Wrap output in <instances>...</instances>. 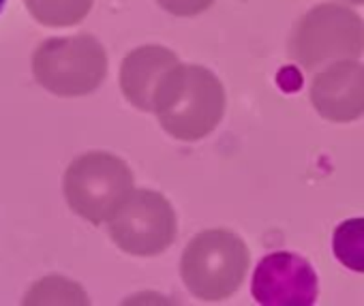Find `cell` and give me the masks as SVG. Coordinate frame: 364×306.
<instances>
[{"label":"cell","mask_w":364,"mask_h":306,"mask_svg":"<svg viewBox=\"0 0 364 306\" xmlns=\"http://www.w3.org/2000/svg\"><path fill=\"white\" fill-rule=\"evenodd\" d=\"M5 7H7V0H0V16H3Z\"/></svg>","instance_id":"obj_14"},{"label":"cell","mask_w":364,"mask_h":306,"mask_svg":"<svg viewBox=\"0 0 364 306\" xmlns=\"http://www.w3.org/2000/svg\"><path fill=\"white\" fill-rule=\"evenodd\" d=\"M131 168L112 152L90 150L75 157L63 180L69 208L92 225L107 223L133 193Z\"/></svg>","instance_id":"obj_3"},{"label":"cell","mask_w":364,"mask_h":306,"mask_svg":"<svg viewBox=\"0 0 364 306\" xmlns=\"http://www.w3.org/2000/svg\"><path fill=\"white\" fill-rule=\"evenodd\" d=\"M311 103L328 122H353L364 116V65L345 58L321 69L311 84Z\"/></svg>","instance_id":"obj_8"},{"label":"cell","mask_w":364,"mask_h":306,"mask_svg":"<svg viewBox=\"0 0 364 306\" xmlns=\"http://www.w3.org/2000/svg\"><path fill=\"white\" fill-rule=\"evenodd\" d=\"M334 257L353 272H364V219H347L332 234Z\"/></svg>","instance_id":"obj_11"},{"label":"cell","mask_w":364,"mask_h":306,"mask_svg":"<svg viewBox=\"0 0 364 306\" xmlns=\"http://www.w3.org/2000/svg\"><path fill=\"white\" fill-rule=\"evenodd\" d=\"M289 52L306 71L330 60L358 58L364 52V20L345 5H317L300 18Z\"/></svg>","instance_id":"obj_5"},{"label":"cell","mask_w":364,"mask_h":306,"mask_svg":"<svg viewBox=\"0 0 364 306\" xmlns=\"http://www.w3.org/2000/svg\"><path fill=\"white\" fill-rule=\"evenodd\" d=\"M251 293L264 306H311L317 300L319 280L304 257L277 251L255 268Z\"/></svg>","instance_id":"obj_7"},{"label":"cell","mask_w":364,"mask_h":306,"mask_svg":"<svg viewBox=\"0 0 364 306\" xmlns=\"http://www.w3.org/2000/svg\"><path fill=\"white\" fill-rule=\"evenodd\" d=\"M251 253L247 242L230 229L200 231L180 257L185 287L204 302L234 295L249 272Z\"/></svg>","instance_id":"obj_2"},{"label":"cell","mask_w":364,"mask_h":306,"mask_svg":"<svg viewBox=\"0 0 364 306\" xmlns=\"http://www.w3.org/2000/svg\"><path fill=\"white\" fill-rule=\"evenodd\" d=\"M217 0H156V5L176 18H193L208 11Z\"/></svg>","instance_id":"obj_12"},{"label":"cell","mask_w":364,"mask_h":306,"mask_svg":"<svg viewBox=\"0 0 364 306\" xmlns=\"http://www.w3.org/2000/svg\"><path fill=\"white\" fill-rule=\"evenodd\" d=\"M112 242L135 257H156L176 240V212L165 195L139 189L107 221Z\"/></svg>","instance_id":"obj_6"},{"label":"cell","mask_w":364,"mask_h":306,"mask_svg":"<svg viewBox=\"0 0 364 306\" xmlns=\"http://www.w3.org/2000/svg\"><path fill=\"white\" fill-rule=\"evenodd\" d=\"M178 62V56L163 45H141L129 52L120 65V90L124 99L141 111H152L159 84Z\"/></svg>","instance_id":"obj_9"},{"label":"cell","mask_w":364,"mask_h":306,"mask_svg":"<svg viewBox=\"0 0 364 306\" xmlns=\"http://www.w3.org/2000/svg\"><path fill=\"white\" fill-rule=\"evenodd\" d=\"M33 75L56 97H86L107 75V52L92 35L54 37L33 54Z\"/></svg>","instance_id":"obj_4"},{"label":"cell","mask_w":364,"mask_h":306,"mask_svg":"<svg viewBox=\"0 0 364 306\" xmlns=\"http://www.w3.org/2000/svg\"><path fill=\"white\" fill-rule=\"evenodd\" d=\"M24 5L41 26L69 28L90 13L95 0H24Z\"/></svg>","instance_id":"obj_10"},{"label":"cell","mask_w":364,"mask_h":306,"mask_svg":"<svg viewBox=\"0 0 364 306\" xmlns=\"http://www.w3.org/2000/svg\"><path fill=\"white\" fill-rule=\"evenodd\" d=\"M152 111L173 139L200 141L223 120L225 88L210 69L178 62L159 84Z\"/></svg>","instance_id":"obj_1"},{"label":"cell","mask_w":364,"mask_h":306,"mask_svg":"<svg viewBox=\"0 0 364 306\" xmlns=\"http://www.w3.org/2000/svg\"><path fill=\"white\" fill-rule=\"evenodd\" d=\"M341 3H347V5H364V0H341Z\"/></svg>","instance_id":"obj_13"}]
</instances>
